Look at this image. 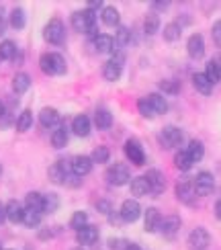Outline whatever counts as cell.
I'll return each instance as SVG.
<instances>
[{"instance_id": "18", "label": "cell", "mask_w": 221, "mask_h": 250, "mask_svg": "<svg viewBox=\"0 0 221 250\" xmlns=\"http://www.w3.org/2000/svg\"><path fill=\"white\" fill-rule=\"evenodd\" d=\"M160 230L166 238H174L178 234V230H181V217L178 215H168L166 220H162V226Z\"/></svg>"}, {"instance_id": "4", "label": "cell", "mask_w": 221, "mask_h": 250, "mask_svg": "<svg viewBox=\"0 0 221 250\" xmlns=\"http://www.w3.org/2000/svg\"><path fill=\"white\" fill-rule=\"evenodd\" d=\"M68 174H72V160H58L49 166V181L56 185H64Z\"/></svg>"}, {"instance_id": "2", "label": "cell", "mask_w": 221, "mask_h": 250, "mask_svg": "<svg viewBox=\"0 0 221 250\" xmlns=\"http://www.w3.org/2000/svg\"><path fill=\"white\" fill-rule=\"evenodd\" d=\"M39 66L41 70L49 76H60V74H66V60L61 58L60 54H43L39 60Z\"/></svg>"}, {"instance_id": "27", "label": "cell", "mask_w": 221, "mask_h": 250, "mask_svg": "<svg viewBox=\"0 0 221 250\" xmlns=\"http://www.w3.org/2000/svg\"><path fill=\"white\" fill-rule=\"evenodd\" d=\"M94 125H97L99 129H109L113 125V115L111 111L107 109H99L97 113H94Z\"/></svg>"}, {"instance_id": "38", "label": "cell", "mask_w": 221, "mask_h": 250, "mask_svg": "<svg viewBox=\"0 0 221 250\" xmlns=\"http://www.w3.org/2000/svg\"><path fill=\"white\" fill-rule=\"evenodd\" d=\"M113 39H115V47H125L129 43V39H131V31L127 27H119L117 35H115Z\"/></svg>"}, {"instance_id": "31", "label": "cell", "mask_w": 221, "mask_h": 250, "mask_svg": "<svg viewBox=\"0 0 221 250\" xmlns=\"http://www.w3.org/2000/svg\"><path fill=\"white\" fill-rule=\"evenodd\" d=\"M58 207H60V197L56 193H45L43 205H41V213H54Z\"/></svg>"}, {"instance_id": "51", "label": "cell", "mask_w": 221, "mask_h": 250, "mask_svg": "<svg viewBox=\"0 0 221 250\" xmlns=\"http://www.w3.org/2000/svg\"><path fill=\"white\" fill-rule=\"evenodd\" d=\"M211 64H213V68H215V72H217V78L221 80V54L211 60Z\"/></svg>"}, {"instance_id": "41", "label": "cell", "mask_w": 221, "mask_h": 250, "mask_svg": "<svg viewBox=\"0 0 221 250\" xmlns=\"http://www.w3.org/2000/svg\"><path fill=\"white\" fill-rule=\"evenodd\" d=\"M10 25H13V29L25 27V10L23 8H15L13 13H10Z\"/></svg>"}, {"instance_id": "39", "label": "cell", "mask_w": 221, "mask_h": 250, "mask_svg": "<svg viewBox=\"0 0 221 250\" xmlns=\"http://www.w3.org/2000/svg\"><path fill=\"white\" fill-rule=\"evenodd\" d=\"M109 156H111V152H109V148L107 146H99V148H94L92 150V162H97V164H104L109 160Z\"/></svg>"}, {"instance_id": "60", "label": "cell", "mask_w": 221, "mask_h": 250, "mask_svg": "<svg viewBox=\"0 0 221 250\" xmlns=\"http://www.w3.org/2000/svg\"><path fill=\"white\" fill-rule=\"evenodd\" d=\"M0 174H2V164H0Z\"/></svg>"}, {"instance_id": "29", "label": "cell", "mask_w": 221, "mask_h": 250, "mask_svg": "<svg viewBox=\"0 0 221 250\" xmlns=\"http://www.w3.org/2000/svg\"><path fill=\"white\" fill-rule=\"evenodd\" d=\"M102 78H104V80H109V82H117V80L121 78V66L113 64V62L109 60L107 64L102 66Z\"/></svg>"}, {"instance_id": "33", "label": "cell", "mask_w": 221, "mask_h": 250, "mask_svg": "<svg viewBox=\"0 0 221 250\" xmlns=\"http://www.w3.org/2000/svg\"><path fill=\"white\" fill-rule=\"evenodd\" d=\"M31 125H33V113L27 109V111H23V113L19 115V119H17V129H19L20 133H25V131L31 129Z\"/></svg>"}, {"instance_id": "53", "label": "cell", "mask_w": 221, "mask_h": 250, "mask_svg": "<svg viewBox=\"0 0 221 250\" xmlns=\"http://www.w3.org/2000/svg\"><path fill=\"white\" fill-rule=\"evenodd\" d=\"M109 220H111V222H113L115 226H119V224H123V217H121V213L117 215V213H113V211H111V213H109Z\"/></svg>"}, {"instance_id": "28", "label": "cell", "mask_w": 221, "mask_h": 250, "mask_svg": "<svg viewBox=\"0 0 221 250\" xmlns=\"http://www.w3.org/2000/svg\"><path fill=\"white\" fill-rule=\"evenodd\" d=\"M174 164H176V168L178 170H182V172H186V170H191L193 168V160H191V156L186 154V150H178L176 152V156H174Z\"/></svg>"}, {"instance_id": "63", "label": "cell", "mask_w": 221, "mask_h": 250, "mask_svg": "<svg viewBox=\"0 0 221 250\" xmlns=\"http://www.w3.org/2000/svg\"><path fill=\"white\" fill-rule=\"evenodd\" d=\"M0 13H2V8H0Z\"/></svg>"}, {"instance_id": "30", "label": "cell", "mask_w": 221, "mask_h": 250, "mask_svg": "<svg viewBox=\"0 0 221 250\" xmlns=\"http://www.w3.org/2000/svg\"><path fill=\"white\" fill-rule=\"evenodd\" d=\"M51 146H54L56 150H61L68 146V129L61 125V127H58L54 131V135H51Z\"/></svg>"}, {"instance_id": "12", "label": "cell", "mask_w": 221, "mask_h": 250, "mask_svg": "<svg viewBox=\"0 0 221 250\" xmlns=\"http://www.w3.org/2000/svg\"><path fill=\"white\" fill-rule=\"evenodd\" d=\"M145 179H147V183H150L152 195H162V193L166 191V176H164L160 170L152 168L150 172L145 174Z\"/></svg>"}, {"instance_id": "3", "label": "cell", "mask_w": 221, "mask_h": 250, "mask_svg": "<svg viewBox=\"0 0 221 250\" xmlns=\"http://www.w3.org/2000/svg\"><path fill=\"white\" fill-rule=\"evenodd\" d=\"M43 37L47 43L51 45H60V43H64V39H66V29H64V23L58 19L54 21H49V23L45 25L43 29Z\"/></svg>"}, {"instance_id": "20", "label": "cell", "mask_w": 221, "mask_h": 250, "mask_svg": "<svg viewBox=\"0 0 221 250\" xmlns=\"http://www.w3.org/2000/svg\"><path fill=\"white\" fill-rule=\"evenodd\" d=\"M94 47H97V51H100V54H113L115 51V39L111 35H94Z\"/></svg>"}, {"instance_id": "7", "label": "cell", "mask_w": 221, "mask_h": 250, "mask_svg": "<svg viewBox=\"0 0 221 250\" xmlns=\"http://www.w3.org/2000/svg\"><path fill=\"white\" fill-rule=\"evenodd\" d=\"M193 183H195L197 197H207V195H211L213 189H215V179H213L211 172H199Z\"/></svg>"}, {"instance_id": "17", "label": "cell", "mask_w": 221, "mask_h": 250, "mask_svg": "<svg viewBox=\"0 0 221 250\" xmlns=\"http://www.w3.org/2000/svg\"><path fill=\"white\" fill-rule=\"evenodd\" d=\"M92 170V158L88 156H76V158H72V172L76 176H84Z\"/></svg>"}, {"instance_id": "54", "label": "cell", "mask_w": 221, "mask_h": 250, "mask_svg": "<svg viewBox=\"0 0 221 250\" xmlns=\"http://www.w3.org/2000/svg\"><path fill=\"white\" fill-rule=\"evenodd\" d=\"M6 220H8V217H6V205L0 203V224H4Z\"/></svg>"}, {"instance_id": "58", "label": "cell", "mask_w": 221, "mask_h": 250, "mask_svg": "<svg viewBox=\"0 0 221 250\" xmlns=\"http://www.w3.org/2000/svg\"><path fill=\"white\" fill-rule=\"evenodd\" d=\"M127 250H141V248H140L138 244H129V246H127Z\"/></svg>"}, {"instance_id": "22", "label": "cell", "mask_w": 221, "mask_h": 250, "mask_svg": "<svg viewBox=\"0 0 221 250\" xmlns=\"http://www.w3.org/2000/svg\"><path fill=\"white\" fill-rule=\"evenodd\" d=\"M23 213L25 209L20 207L19 201H10L6 205V217H8V222H13V224H23Z\"/></svg>"}, {"instance_id": "16", "label": "cell", "mask_w": 221, "mask_h": 250, "mask_svg": "<svg viewBox=\"0 0 221 250\" xmlns=\"http://www.w3.org/2000/svg\"><path fill=\"white\" fill-rule=\"evenodd\" d=\"M60 121H61V117H60V113L56 111V109H51V107H45V109H41V113H39V123L43 125V127H60Z\"/></svg>"}, {"instance_id": "10", "label": "cell", "mask_w": 221, "mask_h": 250, "mask_svg": "<svg viewBox=\"0 0 221 250\" xmlns=\"http://www.w3.org/2000/svg\"><path fill=\"white\" fill-rule=\"evenodd\" d=\"M209 240H211L209 232L203 230V228H197V230L188 234V250H207Z\"/></svg>"}, {"instance_id": "44", "label": "cell", "mask_w": 221, "mask_h": 250, "mask_svg": "<svg viewBox=\"0 0 221 250\" xmlns=\"http://www.w3.org/2000/svg\"><path fill=\"white\" fill-rule=\"evenodd\" d=\"M160 90L170 92V95H176V92L181 90V84H178V82H174V80H162V82H160Z\"/></svg>"}, {"instance_id": "13", "label": "cell", "mask_w": 221, "mask_h": 250, "mask_svg": "<svg viewBox=\"0 0 221 250\" xmlns=\"http://www.w3.org/2000/svg\"><path fill=\"white\" fill-rule=\"evenodd\" d=\"M160 226H162V215L160 211L156 209V207H147L145 213H143V228H145V232H158L160 230Z\"/></svg>"}, {"instance_id": "57", "label": "cell", "mask_w": 221, "mask_h": 250, "mask_svg": "<svg viewBox=\"0 0 221 250\" xmlns=\"http://www.w3.org/2000/svg\"><path fill=\"white\" fill-rule=\"evenodd\" d=\"M4 29H6V23H4L2 15H0V35H4Z\"/></svg>"}, {"instance_id": "5", "label": "cell", "mask_w": 221, "mask_h": 250, "mask_svg": "<svg viewBox=\"0 0 221 250\" xmlns=\"http://www.w3.org/2000/svg\"><path fill=\"white\" fill-rule=\"evenodd\" d=\"M107 179L111 185L115 187H121V185H127L131 181V174H129V168L125 164L117 162V164H113L111 168L107 170Z\"/></svg>"}, {"instance_id": "37", "label": "cell", "mask_w": 221, "mask_h": 250, "mask_svg": "<svg viewBox=\"0 0 221 250\" xmlns=\"http://www.w3.org/2000/svg\"><path fill=\"white\" fill-rule=\"evenodd\" d=\"M25 205H27V209H37L41 211V205H43V195H39V193H27L25 197Z\"/></svg>"}, {"instance_id": "42", "label": "cell", "mask_w": 221, "mask_h": 250, "mask_svg": "<svg viewBox=\"0 0 221 250\" xmlns=\"http://www.w3.org/2000/svg\"><path fill=\"white\" fill-rule=\"evenodd\" d=\"M70 226L74 228V230H80V228L88 226V215H86V211H76V213H74L72 220H70Z\"/></svg>"}, {"instance_id": "46", "label": "cell", "mask_w": 221, "mask_h": 250, "mask_svg": "<svg viewBox=\"0 0 221 250\" xmlns=\"http://www.w3.org/2000/svg\"><path fill=\"white\" fill-rule=\"evenodd\" d=\"M211 35H213L215 45L221 49V21H215V25H213V29H211Z\"/></svg>"}, {"instance_id": "25", "label": "cell", "mask_w": 221, "mask_h": 250, "mask_svg": "<svg viewBox=\"0 0 221 250\" xmlns=\"http://www.w3.org/2000/svg\"><path fill=\"white\" fill-rule=\"evenodd\" d=\"M193 84H195V88L201 92V95H205V97H209L213 92V84L209 82V78L205 76V74H195L193 76Z\"/></svg>"}, {"instance_id": "49", "label": "cell", "mask_w": 221, "mask_h": 250, "mask_svg": "<svg viewBox=\"0 0 221 250\" xmlns=\"http://www.w3.org/2000/svg\"><path fill=\"white\" fill-rule=\"evenodd\" d=\"M111 62H113V64H117V66H123V62H125L123 51L121 49H115L113 54H111Z\"/></svg>"}, {"instance_id": "43", "label": "cell", "mask_w": 221, "mask_h": 250, "mask_svg": "<svg viewBox=\"0 0 221 250\" xmlns=\"http://www.w3.org/2000/svg\"><path fill=\"white\" fill-rule=\"evenodd\" d=\"M138 111L141 113L145 119H154V117H156V113H154V109H152V105H150V101H147V97L138 101Z\"/></svg>"}, {"instance_id": "56", "label": "cell", "mask_w": 221, "mask_h": 250, "mask_svg": "<svg viewBox=\"0 0 221 250\" xmlns=\"http://www.w3.org/2000/svg\"><path fill=\"white\" fill-rule=\"evenodd\" d=\"M152 6H154L156 10H166V8H168V2H154Z\"/></svg>"}, {"instance_id": "40", "label": "cell", "mask_w": 221, "mask_h": 250, "mask_svg": "<svg viewBox=\"0 0 221 250\" xmlns=\"http://www.w3.org/2000/svg\"><path fill=\"white\" fill-rule=\"evenodd\" d=\"M178 37H181V25L178 23H168L164 27V39L172 43V41H178Z\"/></svg>"}, {"instance_id": "61", "label": "cell", "mask_w": 221, "mask_h": 250, "mask_svg": "<svg viewBox=\"0 0 221 250\" xmlns=\"http://www.w3.org/2000/svg\"><path fill=\"white\" fill-rule=\"evenodd\" d=\"M74 250H82V248H74Z\"/></svg>"}, {"instance_id": "47", "label": "cell", "mask_w": 221, "mask_h": 250, "mask_svg": "<svg viewBox=\"0 0 221 250\" xmlns=\"http://www.w3.org/2000/svg\"><path fill=\"white\" fill-rule=\"evenodd\" d=\"M205 76L209 78V82H211V84H215V82H219V78H217V72H215V68H213L211 62H209L207 68H205Z\"/></svg>"}, {"instance_id": "48", "label": "cell", "mask_w": 221, "mask_h": 250, "mask_svg": "<svg viewBox=\"0 0 221 250\" xmlns=\"http://www.w3.org/2000/svg\"><path fill=\"white\" fill-rule=\"evenodd\" d=\"M64 185H68V187H72V189H78V187L82 185V181H80V176H76V174H68V179H66V183Z\"/></svg>"}, {"instance_id": "45", "label": "cell", "mask_w": 221, "mask_h": 250, "mask_svg": "<svg viewBox=\"0 0 221 250\" xmlns=\"http://www.w3.org/2000/svg\"><path fill=\"white\" fill-rule=\"evenodd\" d=\"M129 242L123 240V238H113V240H109V248L111 250H127Z\"/></svg>"}, {"instance_id": "36", "label": "cell", "mask_w": 221, "mask_h": 250, "mask_svg": "<svg viewBox=\"0 0 221 250\" xmlns=\"http://www.w3.org/2000/svg\"><path fill=\"white\" fill-rule=\"evenodd\" d=\"M143 29H145V33L147 35H154V33H158V29H160V17L158 15H147L145 17V21H143Z\"/></svg>"}, {"instance_id": "1", "label": "cell", "mask_w": 221, "mask_h": 250, "mask_svg": "<svg viewBox=\"0 0 221 250\" xmlns=\"http://www.w3.org/2000/svg\"><path fill=\"white\" fill-rule=\"evenodd\" d=\"M72 25L78 33H86V35H94L97 33V15L92 10H78V13L72 15Z\"/></svg>"}, {"instance_id": "32", "label": "cell", "mask_w": 221, "mask_h": 250, "mask_svg": "<svg viewBox=\"0 0 221 250\" xmlns=\"http://www.w3.org/2000/svg\"><path fill=\"white\" fill-rule=\"evenodd\" d=\"M186 154L191 156V160H193V162H201V160H203V156H205V148H203V144L199 142V140H193L191 144H188Z\"/></svg>"}, {"instance_id": "8", "label": "cell", "mask_w": 221, "mask_h": 250, "mask_svg": "<svg viewBox=\"0 0 221 250\" xmlns=\"http://www.w3.org/2000/svg\"><path fill=\"white\" fill-rule=\"evenodd\" d=\"M176 197L181 199L184 205H191L197 197V191H195V183L188 181V179H182L176 183Z\"/></svg>"}, {"instance_id": "15", "label": "cell", "mask_w": 221, "mask_h": 250, "mask_svg": "<svg viewBox=\"0 0 221 250\" xmlns=\"http://www.w3.org/2000/svg\"><path fill=\"white\" fill-rule=\"evenodd\" d=\"M76 240H78V244H84V246L94 244L99 240V228H94V226L80 228V230H76Z\"/></svg>"}, {"instance_id": "34", "label": "cell", "mask_w": 221, "mask_h": 250, "mask_svg": "<svg viewBox=\"0 0 221 250\" xmlns=\"http://www.w3.org/2000/svg\"><path fill=\"white\" fill-rule=\"evenodd\" d=\"M17 56V45L10 39H4L0 43V60H13Z\"/></svg>"}, {"instance_id": "21", "label": "cell", "mask_w": 221, "mask_h": 250, "mask_svg": "<svg viewBox=\"0 0 221 250\" xmlns=\"http://www.w3.org/2000/svg\"><path fill=\"white\" fill-rule=\"evenodd\" d=\"M150 183H147L145 176H135L131 181V195L133 197H143V195H150Z\"/></svg>"}, {"instance_id": "19", "label": "cell", "mask_w": 221, "mask_h": 250, "mask_svg": "<svg viewBox=\"0 0 221 250\" xmlns=\"http://www.w3.org/2000/svg\"><path fill=\"white\" fill-rule=\"evenodd\" d=\"M90 127H92V123L86 115H78V117H74L72 121V131L78 135V138H86V135L90 133Z\"/></svg>"}, {"instance_id": "9", "label": "cell", "mask_w": 221, "mask_h": 250, "mask_svg": "<svg viewBox=\"0 0 221 250\" xmlns=\"http://www.w3.org/2000/svg\"><path fill=\"white\" fill-rule=\"evenodd\" d=\"M119 213H121V217H123V222H125V224H133V222H138V220H140L141 207H140V203L135 201V199H127V201H123Z\"/></svg>"}, {"instance_id": "52", "label": "cell", "mask_w": 221, "mask_h": 250, "mask_svg": "<svg viewBox=\"0 0 221 250\" xmlns=\"http://www.w3.org/2000/svg\"><path fill=\"white\" fill-rule=\"evenodd\" d=\"M100 6H102V0H88V10H92V13Z\"/></svg>"}, {"instance_id": "35", "label": "cell", "mask_w": 221, "mask_h": 250, "mask_svg": "<svg viewBox=\"0 0 221 250\" xmlns=\"http://www.w3.org/2000/svg\"><path fill=\"white\" fill-rule=\"evenodd\" d=\"M23 224H25L27 228H37V226L41 224V211H37V209H25V213H23Z\"/></svg>"}, {"instance_id": "24", "label": "cell", "mask_w": 221, "mask_h": 250, "mask_svg": "<svg viewBox=\"0 0 221 250\" xmlns=\"http://www.w3.org/2000/svg\"><path fill=\"white\" fill-rule=\"evenodd\" d=\"M100 17H102V23H104V25H109V27H119L121 15H119V10L115 8V6H104Z\"/></svg>"}, {"instance_id": "23", "label": "cell", "mask_w": 221, "mask_h": 250, "mask_svg": "<svg viewBox=\"0 0 221 250\" xmlns=\"http://www.w3.org/2000/svg\"><path fill=\"white\" fill-rule=\"evenodd\" d=\"M29 86H31V78H29V74H25V72H19V74L13 78V90L17 95H25L29 90Z\"/></svg>"}, {"instance_id": "11", "label": "cell", "mask_w": 221, "mask_h": 250, "mask_svg": "<svg viewBox=\"0 0 221 250\" xmlns=\"http://www.w3.org/2000/svg\"><path fill=\"white\" fill-rule=\"evenodd\" d=\"M123 152H125V156L135 164V166H141L143 162H145V154H143V148L140 146V142L138 140H129L127 144L123 146Z\"/></svg>"}, {"instance_id": "6", "label": "cell", "mask_w": 221, "mask_h": 250, "mask_svg": "<svg viewBox=\"0 0 221 250\" xmlns=\"http://www.w3.org/2000/svg\"><path fill=\"white\" fill-rule=\"evenodd\" d=\"M182 140H184L182 129L174 127V125H168V127H164L160 133V144L164 148H176V146L182 144Z\"/></svg>"}, {"instance_id": "50", "label": "cell", "mask_w": 221, "mask_h": 250, "mask_svg": "<svg viewBox=\"0 0 221 250\" xmlns=\"http://www.w3.org/2000/svg\"><path fill=\"white\" fill-rule=\"evenodd\" d=\"M97 209H99L100 213H111V211H113V207H111V203H109V201L100 199V201L97 203Z\"/></svg>"}, {"instance_id": "14", "label": "cell", "mask_w": 221, "mask_h": 250, "mask_svg": "<svg viewBox=\"0 0 221 250\" xmlns=\"http://www.w3.org/2000/svg\"><path fill=\"white\" fill-rule=\"evenodd\" d=\"M186 49H188V56L193 60H201L205 56V41H203V35H191L188 37V43H186Z\"/></svg>"}, {"instance_id": "59", "label": "cell", "mask_w": 221, "mask_h": 250, "mask_svg": "<svg viewBox=\"0 0 221 250\" xmlns=\"http://www.w3.org/2000/svg\"><path fill=\"white\" fill-rule=\"evenodd\" d=\"M2 115H4V105L0 103V117H2Z\"/></svg>"}, {"instance_id": "26", "label": "cell", "mask_w": 221, "mask_h": 250, "mask_svg": "<svg viewBox=\"0 0 221 250\" xmlns=\"http://www.w3.org/2000/svg\"><path fill=\"white\" fill-rule=\"evenodd\" d=\"M147 101H150V105H152L156 115H164V113L168 111V101L160 95V92H154V95H150V97H147Z\"/></svg>"}, {"instance_id": "62", "label": "cell", "mask_w": 221, "mask_h": 250, "mask_svg": "<svg viewBox=\"0 0 221 250\" xmlns=\"http://www.w3.org/2000/svg\"><path fill=\"white\" fill-rule=\"evenodd\" d=\"M0 250H2V244H0Z\"/></svg>"}, {"instance_id": "55", "label": "cell", "mask_w": 221, "mask_h": 250, "mask_svg": "<svg viewBox=\"0 0 221 250\" xmlns=\"http://www.w3.org/2000/svg\"><path fill=\"white\" fill-rule=\"evenodd\" d=\"M215 217H217V220H221V197H219L217 203H215Z\"/></svg>"}]
</instances>
